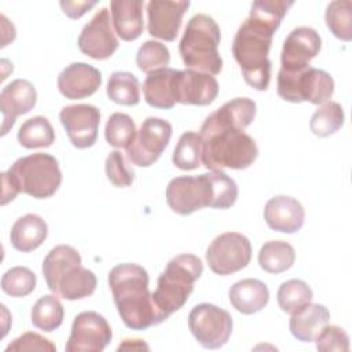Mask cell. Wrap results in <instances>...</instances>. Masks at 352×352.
I'll return each mask as SVG.
<instances>
[{
  "label": "cell",
  "instance_id": "6da1fadb",
  "mask_svg": "<svg viewBox=\"0 0 352 352\" xmlns=\"http://www.w3.org/2000/svg\"><path fill=\"white\" fill-rule=\"evenodd\" d=\"M256 102L235 98L224 103L201 126L202 164L206 169H246L258 157L256 140L245 132L256 117Z\"/></svg>",
  "mask_w": 352,
  "mask_h": 352
},
{
  "label": "cell",
  "instance_id": "7a4b0ae2",
  "mask_svg": "<svg viewBox=\"0 0 352 352\" xmlns=\"http://www.w3.org/2000/svg\"><path fill=\"white\" fill-rule=\"evenodd\" d=\"M109 286L124 324L144 330L164 322L148 290L147 271L135 263L118 264L109 272Z\"/></svg>",
  "mask_w": 352,
  "mask_h": 352
},
{
  "label": "cell",
  "instance_id": "3957f363",
  "mask_svg": "<svg viewBox=\"0 0 352 352\" xmlns=\"http://www.w3.org/2000/svg\"><path fill=\"white\" fill-rule=\"evenodd\" d=\"M278 29L253 15L238 28L232 41V55L248 85L257 91L268 89L271 60L268 58L272 36Z\"/></svg>",
  "mask_w": 352,
  "mask_h": 352
},
{
  "label": "cell",
  "instance_id": "277c9868",
  "mask_svg": "<svg viewBox=\"0 0 352 352\" xmlns=\"http://www.w3.org/2000/svg\"><path fill=\"white\" fill-rule=\"evenodd\" d=\"M3 177L1 205L12 201L18 192L44 199L52 197L60 183L62 172L58 160L47 153H34L16 160Z\"/></svg>",
  "mask_w": 352,
  "mask_h": 352
},
{
  "label": "cell",
  "instance_id": "5b68a950",
  "mask_svg": "<svg viewBox=\"0 0 352 352\" xmlns=\"http://www.w3.org/2000/svg\"><path fill=\"white\" fill-rule=\"evenodd\" d=\"M204 272V264L195 254H179L170 258L151 293L153 302L164 320L179 311L194 290L195 280Z\"/></svg>",
  "mask_w": 352,
  "mask_h": 352
},
{
  "label": "cell",
  "instance_id": "8992f818",
  "mask_svg": "<svg viewBox=\"0 0 352 352\" xmlns=\"http://www.w3.org/2000/svg\"><path fill=\"white\" fill-rule=\"evenodd\" d=\"M220 38V28L212 16L206 14L191 16L179 44L186 67L212 76L219 74L223 69V59L217 51Z\"/></svg>",
  "mask_w": 352,
  "mask_h": 352
},
{
  "label": "cell",
  "instance_id": "52a82bcc",
  "mask_svg": "<svg viewBox=\"0 0 352 352\" xmlns=\"http://www.w3.org/2000/svg\"><path fill=\"white\" fill-rule=\"evenodd\" d=\"M276 91L286 102L323 104L330 100L334 94V80L327 72L312 66L298 72L280 69L278 73Z\"/></svg>",
  "mask_w": 352,
  "mask_h": 352
},
{
  "label": "cell",
  "instance_id": "ba28073f",
  "mask_svg": "<svg viewBox=\"0 0 352 352\" xmlns=\"http://www.w3.org/2000/svg\"><path fill=\"white\" fill-rule=\"evenodd\" d=\"M188 329L204 348L217 349L228 341L232 333V318L226 309L202 302L190 311Z\"/></svg>",
  "mask_w": 352,
  "mask_h": 352
},
{
  "label": "cell",
  "instance_id": "9c48e42d",
  "mask_svg": "<svg viewBox=\"0 0 352 352\" xmlns=\"http://www.w3.org/2000/svg\"><path fill=\"white\" fill-rule=\"evenodd\" d=\"M170 136V122L158 117L146 118L126 148L128 160L133 165L143 168L153 165L168 147Z\"/></svg>",
  "mask_w": 352,
  "mask_h": 352
},
{
  "label": "cell",
  "instance_id": "30bf717a",
  "mask_svg": "<svg viewBox=\"0 0 352 352\" xmlns=\"http://www.w3.org/2000/svg\"><path fill=\"white\" fill-rule=\"evenodd\" d=\"M252 258V245L239 232H224L216 236L206 249L209 268L217 275H231L245 268Z\"/></svg>",
  "mask_w": 352,
  "mask_h": 352
},
{
  "label": "cell",
  "instance_id": "8fae6325",
  "mask_svg": "<svg viewBox=\"0 0 352 352\" xmlns=\"http://www.w3.org/2000/svg\"><path fill=\"white\" fill-rule=\"evenodd\" d=\"M109 322L95 311L80 312L72 324L66 352H102L111 341Z\"/></svg>",
  "mask_w": 352,
  "mask_h": 352
},
{
  "label": "cell",
  "instance_id": "7c38bea8",
  "mask_svg": "<svg viewBox=\"0 0 352 352\" xmlns=\"http://www.w3.org/2000/svg\"><path fill=\"white\" fill-rule=\"evenodd\" d=\"M168 206L180 216H188L210 202L205 173L199 176H177L166 187Z\"/></svg>",
  "mask_w": 352,
  "mask_h": 352
},
{
  "label": "cell",
  "instance_id": "4fadbf2b",
  "mask_svg": "<svg viewBox=\"0 0 352 352\" xmlns=\"http://www.w3.org/2000/svg\"><path fill=\"white\" fill-rule=\"evenodd\" d=\"M77 44L80 51L92 59H107L117 51L118 38L106 7L100 8L82 28Z\"/></svg>",
  "mask_w": 352,
  "mask_h": 352
},
{
  "label": "cell",
  "instance_id": "5bb4252c",
  "mask_svg": "<svg viewBox=\"0 0 352 352\" xmlns=\"http://www.w3.org/2000/svg\"><path fill=\"white\" fill-rule=\"evenodd\" d=\"M59 120L74 147L88 148L95 144L100 124L98 107L84 103L65 106L59 113Z\"/></svg>",
  "mask_w": 352,
  "mask_h": 352
},
{
  "label": "cell",
  "instance_id": "9a60e30c",
  "mask_svg": "<svg viewBox=\"0 0 352 352\" xmlns=\"http://www.w3.org/2000/svg\"><path fill=\"white\" fill-rule=\"evenodd\" d=\"M219 94L217 80L208 73L186 69L176 70L173 78V96L176 103L206 106Z\"/></svg>",
  "mask_w": 352,
  "mask_h": 352
},
{
  "label": "cell",
  "instance_id": "2e32d148",
  "mask_svg": "<svg viewBox=\"0 0 352 352\" xmlns=\"http://www.w3.org/2000/svg\"><path fill=\"white\" fill-rule=\"evenodd\" d=\"M322 40L319 33L309 26L293 29L286 37L280 52V69L298 72L307 69L309 62L319 54Z\"/></svg>",
  "mask_w": 352,
  "mask_h": 352
},
{
  "label": "cell",
  "instance_id": "e0dca14e",
  "mask_svg": "<svg viewBox=\"0 0 352 352\" xmlns=\"http://www.w3.org/2000/svg\"><path fill=\"white\" fill-rule=\"evenodd\" d=\"M190 7V1H161L147 3V30L150 36L173 41L180 30L183 15Z\"/></svg>",
  "mask_w": 352,
  "mask_h": 352
},
{
  "label": "cell",
  "instance_id": "ac0fdd59",
  "mask_svg": "<svg viewBox=\"0 0 352 352\" xmlns=\"http://www.w3.org/2000/svg\"><path fill=\"white\" fill-rule=\"evenodd\" d=\"M37 102L34 85L23 78H16L7 84L0 92V110L3 116L1 135H7L21 114L29 113Z\"/></svg>",
  "mask_w": 352,
  "mask_h": 352
},
{
  "label": "cell",
  "instance_id": "d6986e66",
  "mask_svg": "<svg viewBox=\"0 0 352 352\" xmlns=\"http://www.w3.org/2000/svg\"><path fill=\"white\" fill-rule=\"evenodd\" d=\"M102 85V73L92 65L73 62L58 76V89L66 99H82L94 95Z\"/></svg>",
  "mask_w": 352,
  "mask_h": 352
},
{
  "label": "cell",
  "instance_id": "ffe728a7",
  "mask_svg": "<svg viewBox=\"0 0 352 352\" xmlns=\"http://www.w3.org/2000/svg\"><path fill=\"white\" fill-rule=\"evenodd\" d=\"M305 212L300 201L289 195H276L264 206V220L274 231L293 234L304 226Z\"/></svg>",
  "mask_w": 352,
  "mask_h": 352
},
{
  "label": "cell",
  "instance_id": "44dd1931",
  "mask_svg": "<svg viewBox=\"0 0 352 352\" xmlns=\"http://www.w3.org/2000/svg\"><path fill=\"white\" fill-rule=\"evenodd\" d=\"M111 22L116 33L125 41L140 37L143 32V1L113 0L110 3Z\"/></svg>",
  "mask_w": 352,
  "mask_h": 352
},
{
  "label": "cell",
  "instance_id": "7402d4cb",
  "mask_svg": "<svg viewBox=\"0 0 352 352\" xmlns=\"http://www.w3.org/2000/svg\"><path fill=\"white\" fill-rule=\"evenodd\" d=\"M231 305L245 315H252L261 311L270 300V292L264 282L253 278H246L235 282L228 290Z\"/></svg>",
  "mask_w": 352,
  "mask_h": 352
},
{
  "label": "cell",
  "instance_id": "603a6c76",
  "mask_svg": "<svg viewBox=\"0 0 352 352\" xmlns=\"http://www.w3.org/2000/svg\"><path fill=\"white\" fill-rule=\"evenodd\" d=\"M330 320L329 309L322 304L308 302L292 314L289 329L293 337L302 342H312L316 334Z\"/></svg>",
  "mask_w": 352,
  "mask_h": 352
},
{
  "label": "cell",
  "instance_id": "cb8c5ba5",
  "mask_svg": "<svg viewBox=\"0 0 352 352\" xmlns=\"http://www.w3.org/2000/svg\"><path fill=\"white\" fill-rule=\"evenodd\" d=\"M48 236V226L38 214H25L11 227V245L19 252H32L37 249Z\"/></svg>",
  "mask_w": 352,
  "mask_h": 352
},
{
  "label": "cell",
  "instance_id": "d4e9b609",
  "mask_svg": "<svg viewBox=\"0 0 352 352\" xmlns=\"http://www.w3.org/2000/svg\"><path fill=\"white\" fill-rule=\"evenodd\" d=\"M175 69H161L147 74L143 82V94L147 104L157 109H172L176 102L173 96Z\"/></svg>",
  "mask_w": 352,
  "mask_h": 352
},
{
  "label": "cell",
  "instance_id": "484cf974",
  "mask_svg": "<svg viewBox=\"0 0 352 352\" xmlns=\"http://www.w3.org/2000/svg\"><path fill=\"white\" fill-rule=\"evenodd\" d=\"M95 274L81 264L70 267L59 279L54 294L65 300H81L91 296L96 289Z\"/></svg>",
  "mask_w": 352,
  "mask_h": 352
},
{
  "label": "cell",
  "instance_id": "4316f807",
  "mask_svg": "<svg viewBox=\"0 0 352 352\" xmlns=\"http://www.w3.org/2000/svg\"><path fill=\"white\" fill-rule=\"evenodd\" d=\"M81 264L80 253L70 245H58L52 248L43 261V275L48 289L55 293L62 275L73 265Z\"/></svg>",
  "mask_w": 352,
  "mask_h": 352
},
{
  "label": "cell",
  "instance_id": "83f0119b",
  "mask_svg": "<svg viewBox=\"0 0 352 352\" xmlns=\"http://www.w3.org/2000/svg\"><path fill=\"white\" fill-rule=\"evenodd\" d=\"M294 260L296 252L286 241H268L258 252V264L270 274H280L289 270Z\"/></svg>",
  "mask_w": 352,
  "mask_h": 352
},
{
  "label": "cell",
  "instance_id": "f1b7e54d",
  "mask_svg": "<svg viewBox=\"0 0 352 352\" xmlns=\"http://www.w3.org/2000/svg\"><path fill=\"white\" fill-rule=\"evenodd\" d=\"M16 138L25 148H45L54 143L55 131L48 118L36 116L21 125Z\"/></svg>",
  "mask_w": 352,
  "mask_h": 352
},
{
  "label": "cell",
  "instance_id": "f546056e",
  "mask_svg": "<svg viewBox=\"0 0 352 352\" xmlns=\"http://www.w3.org/2000/svg\"><path fill=\"white\" fill-rule=\"evenodd\" d=\"M106 94L114 103L135 106L140 100L139 80L129 72H114L109 77Z\"/></svg>",
  "mask_w": 352,
  "mask_h": 352
},
{
  "label": "cell",
  "instance_id": "4dcf8cb0",
  "mask_svg": "<svg viewBox=\"0 0 352 352\" xmlns=\"http://www.w3.org/2000/svg\"><path fill=\"white\" fill-rule=\"evenodd\" d=\"M63 305L56 294H47L40 297L30 312L33 326L47 333L58 329L63 322Z\"/></svg>",
  "mask_w": 352,
  "mask_h": 352
},
{
  "label": "cell",
  "instance_id": "1f68e13d",
  "mask_svg": "<svg viewBox=\"0 0 352 352\" xmlns=\"http://www.w3.org/2000/svg\"><path fill=\"white\" fill-rule=\"evenodd\" d=\"M210 202L209 208L227 209L231 208L238 198V186L234 179H231L223 170H210L205 173Z\"/></svg>",
  "mask_w": 352,
  "mask_h": 352
},
{
  "label": "cell",
  "instance_id": "d6a6232c",
  "mask_svg": "<svg viewBox=\"0 0 352 352\" xmlns=\"http://www.w3.org/2000/svg\"><path fill=\"white\" fill-rule=\"evenodd\" d=\"M172 162L182 170H194L201 166L202 144L199 133L188 131L180 136L173 150Z\"/></svg>",
  "mask_w": 352,
  "mask_h": 352
},
{
  "label": "cell",
  "instance_id": "836d02e7",
  "mask_svg": "<svg viewBox=\"0 0 352 352\" xmlns=\"http://www.w3.org/2000/svg\"><path fill=\"white\" fill-rule=\"evenodd\" d=\"M345 114L344 109L337 102L323 103L311 117L309 128L314 135L319 138H327L336 133L344 125Z\"/></svg>",
  "mask_w": 352,
  "mask_h": 352
},
{
  "label": "cell",
  "instance_id": "e575fe53",
  "mask_svg": "<svg viewBox=\"0 0 352 352\" xmlns=\"http://www.w3.org/2000/svg\"><path fill=\"white\" fill-rule=\"evenodd\" d=\"M312 297V289L301 279H289L283 282L276 293L279 308L287 314H293L294 311L307 305L311 302Z\"/></svg>",
  "mask_w": 352,
  "mask_h": 352
},
{
  "label": "cell",
  "instance_id": "d590c367",
  "mask_svg": "<svg viewBox=\"0 0 352 352\" xmlns=\"http://www.w3.org/2000/svg\"><path fill=\"white\" fill-rule=\"evenodd\" d=\"M326 25L330 32L340 40L352 38V1L336 0L326 8Z\"/></svg>",
  "mask_w": 352,
  "mask_h": 352
},
{
  "label": "cell",
  "instance_id": "8d00e7d4",
  "mask_svg": "<svg viewBox=\"0 0 352 352\" xmlns=\"http://www.w3.org/2000/svg\"><path fill=\"white\" fill-rule=\"evenodd\" d=\"M136 132V125L128 114L113 113L106 122L104 138L107 143L116 148H128Z\"/></svg>",
  "mask_w": 352,
  "mask_h": 352
},
{
  "label": "cell",
  "instance_id": "74e56055",
  "mask_svg": "<svg viewBox=\"0 0 352 352\" xmlns=\"http://www.w3.org/2000/svg\"><path fill=\"white\" fill-rule=\"evenodd\" d=\"M169 60H170V54L168 47L155 40L144 41L136 54L138 67L147 74L155 70L166 69V66L169 65Z\"/></svg>",
  "mask_w": 352,
  "mask_h": 352
},
{
  "label": "cell",
  "instance_id": "f35d334b",
  "mask_svg": "<svg viewBox=\"0 0 352 352\" xmlns=\"http://www.w3.org/2000/svg\"><path fill=\"white\" fill-rule=\"evenodd\" d=\"M36 287V275L28 267H12L1 278V289L11 297H25Z\"/></svg>",
  "mask_w": 352,
  "mask_h": 352
},
{
  "label": "cell",
  "instance_id": "ab89813d",
  "mask_svg": "<svg viewBox=\"0 0 352 352\" xmlns=\"http://www.w3.org/2000/svg\"><path fill=\"white\" fill-rule=\"evenodd\" d=\"M106 176L116 187H128L135 180V172L126 165L121 151H111L106 158Z\"/></svg>",
  "mask_w": 352,
  "mask_h": 352
},
{
  "label": "cell",
  "instance_id": "60d3db41",
  "mask_svg": "<svg viewBox=\"0 0 352 352\" xmlns=\"http://www.w3.org/2000/svg\"><path fill=\"white\" fill-rule=\"evenodd\" d=\"M315 344L318 351L329 352V351H341L348 352L349 351V337L344 331V329L334 326V324H326L322 327V330L315 337Z\"/></svg>",
  "mask_w": 352,
  "mask_h": 352
},
{
  "label": "cell",
  "instance_id": "b9f144b4",
  "mask_svg": "<svg viewBox=\"0 0 352 352\" xmlns=\"http://www.w3.org/2000/svg\"><path fill=\"white\" fill-rule=\"evenodd\" d=\"M18 351H48L55 352L56 346L45 337L38 333L26 331L12 342H10L6 348V352H18Z\"/></svg>",
  "mask_w": 352,
  "mask_h": 352
},
{
  "label": "cell",
  "instance_id": "7bdbcfd3",
  "mask_svg": "<svg viewBox=\"0 0 352 352\" xmlns=\"http://www.w3.org/2000/svg\"><path fill=\"white\" fill-rule=\"evenodd\" d=\"M63 12L72 18V19H78L81 18L87 11L94 8L98 3L96 1H60L59 3Z\"/></svg>",
  "mask_w": 352,
  "mask_h": 352
},
{
  "label": "cell",
  "instance_id": "ee69618b",
  "mask_svg": "<svg viewBox=\"0 0 352 352\" xmlns=\"http://www.w3.org/2000/svg\"><path fill=\"white\" fill-rule=\"evenodd\" d=\"M122 349H148V345L143 342V340H124L122 344H120L118 351Z\"/></svg>",
  "mask_w": 352,
  "mask_h": 352
}]
</instances>
